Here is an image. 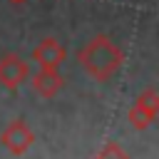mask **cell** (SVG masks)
<instances>
[{"label":"cell","instance_id":"obj_1","mask_svg":"<svg viewBox=\"0 0 159 159\" xmlns=\"http://www.w3.org/2000/svg\"><path fill=\"white\" fill-rule=\"evenodd\" d=\"M77 60L82 62V67L99 82H107L124 62V52L107 37V35H97L92 37L80 52Z\"/></svg>","mask_w":159,"mask_h":159},{"label":"cell","instance_id":"obj_8","mask_svg":"<svg viewBox=\"0 0 159 159\" xmlns=\"http://www.w3.org/2000/svg\"><path fill=\"white\" fill-rule=\"evenodd\" d=\"M94 159H129V154L119 147V144H114V142H107L102 149H99V154L94 157Z\"/></svg>","mask_w":159,"mask_h":159},{"label":"cell","instance_id":"obj_7","mask_svg":"<svg viewBox=\"0 0 159 159\" xmlns=\"http://www.w3.org/2000/svg\"><path fill=\"white\" fill-rule=\"evenodd\" d=\"M137 104H142L144 109H149L152 114H159V94H157V89L154 87H147L137 99H134Z\"/></svg>","mask_w":159,"mask_h":159},{"label":"cell","instance_id":"obj_2","mask_svg":"<svg viewBox=\"0 0 159 159\" xmlns=\"http://www.w3.org/2000/svg\"><path fill=\"white\" fill-rule=\"evenodd\" d=\"M30 77V65L20 57V55H2L0 57V84L5 89H17L20 84H25Z\"/></svg>","mask_w":159,"mask_h":159},{"label":"cell","instance_id":"obj_5","mask_svg":"<svg viewBox=\"0 0 159 159\" xmlns=\"http://www.w3.org/2000/svg\"><path fill=\"white\" fill-rule=\"evenodd\" d=\"M27 80L32 82V89H35L40 97H45V99L55 97V94L62 89V84H65L60 70H47V67H40V70H37L35 75H30Z\"/></svg>","mask_w":159,"mask_h":159},{"label":"cell","instance_id":"obj_4","mask_svg":"<svg viewBox=\"0 0 159 159\" xmlns=\"http://www.w3.org/2000/svg\"><path fill=\"white\" fill-rule=\"evenodd\" d=\"M65 57H67V50L55 37H45L32 50V60L37 62V67H47V70H60V65L65 62Z\"/></svg>","mask_w":159,"mask_h":159},{"label":"cell","instance_id":"obj_6","mask_svg":"<svg viewBox=\"0 0 159 159\" xmlns=\"http://www.w3.org/2000/svg\"><path fill=\"white\" fill-rule=\"evenodd\" d=\"M127 117H129V124H132L134 129H139V132H142V129H147V127L157 119V114H152L149 109H144V107H142V104H137V102L132 104V109H129V114H127Z\"/></svg>","mask_w":159,"mask_h":159},{"label":"cell","instance_id":"obj_9","mask_svg":"<svg viewBox=\"0 0 159 159\" xmlns=\"http://www.w3.org/2000/svg\"><path fill=\"white\" fill-rule=\"evenodd\" d=\"M10 2H12V5H25L27 0H10Z\"/></svg>","mask_w":159,"mask_h":159},{"label":"cell","instance_id":"obj_3","mask_svg":"<svg viewBox=\"0 0 159 159\" xmlns=\"http://www.w3.org/2000/svg\"><path fill=\"white\" fill-rule=\"evenodd\" d=\"M0 142L5 144V149H7L10 154H17V157H20V154H25V152L32 147L35 134H32V129L27 127V122L15 119V122H10V124L2 129Z\"/></svg>","mask_w":159,"mask_h":159}]
</instances>
